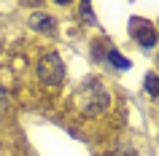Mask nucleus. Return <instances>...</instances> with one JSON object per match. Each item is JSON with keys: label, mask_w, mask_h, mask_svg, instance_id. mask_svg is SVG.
Returning a JSON list of instances; mask_svg holds the SVG:
<instances>
[{"label": "nucleus", "mask_w": 159, "mask_h": 156, "mask_svg": "<svg viewBox=\"0 0 159 156\" xmlns=\"http://www.w3.org/2000/svg\"><path fill=\"white\" fill-rule=\"evenodd\" d=\"M73 105L78 113H84V116H100L111 108V91L102 81H89L75 91Z\"/></svg>", "instance_id": "obj_1"}, {"label": "nucleus", "mask_w": 159, "mask_h": 156, "mask_svg": "<svg viewBox=\"0 0 159 156\" xmlns=\"http://www.w3.org/2000/svg\"><path fill=\"white\" fill-rule=\"evenodd\" d=\"M38 78L43 83H49V86H57L65 78V62H62V57L57 51H51V54L38 59Z\"/></svg>", "instance_id": "obj_2"}, {"label": "nucleus", "mask_w": 159, "mask_h": 156, "mask_svg": "<svg viewBox=\"0 0 159 156\" xmlns=\"http://www.w3.org/2000/svg\"><path fill=\"white\" fill-rule=\"evenodd\" d=\"M129 35L140 43L143 49H151L157 43V30H154V25L146 22V19H140V16H132V22H129Z\"/></svg>", "instance_id": "obj_3"}, {"label": "nucleus", "mask_w": 159, "mask_h": 156, "mask_svg": "<svg viewBox=\"0 0 159 156\" xmlns=\"http://www.w3.org/2000/svg\"><path fill=\"white\" fill-rule=\"evenodd\" d=\"M30 25H33L38 33H54L57 22H54V16H49V14H33V16H30Z\"/></svg>", "instance_id": "obj_4"}, {"label": "nucleus", "mask_w": 159, "mask_h": 156, "mask_svg": "<svg viewBox=\"0 0 159 156\" xmlns=\"http://www.w3.org/2000/svg\"><path fill=\"white\" fill-rule=\"evenodd\" d=\"M108 62L116 67V70H129V67H132V62H129V59H127L121 51H116V49H111V51H108Z\"/></svg>", "instance_id": "obj_5"}, {"label": "nucleus", "mask_w": 159, "mask_h": 156, "mask_svg": "<svg viewBox=\"0 0 159 156\" xmlns=\"http://www.w3.org/2000/svg\"><path fill=\"white\" fill-rule=\"evenodd\" d=\"M146 91H148L151 97H159V75L157 73H146Z\"/></svg>", "instance_id": "obj_6"}, {"label": "nucleus", "mask_w": 159, "mask_h": 156, "mask_svg": "<svg viewBox=\"0 0 159 156\" xmlns=\"http://www.w3.org/2000/svg\"><path fill=\"white\" fill-rule=\"evenodd\" d=\"M6 102H8V94H6V89H3V86H0V108L6 105Z\"/></svg>", "instance_id": "obj_7"}]
</instances>
